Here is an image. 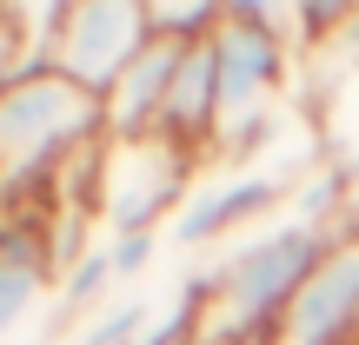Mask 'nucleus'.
Returning <instances> with one entry per match:
<instances>
[{"label": "nucleus", "mask_w": 359, "mask_h": 345, "mask_svg": "<svg viewBox=\"0 0 359 345\" xmlns=\"http://www.w3.org/2000/svg\"><path fill=\"white\" fill-rule=\"evenodd\" d=\"M293 186L299 173H280V167H200L193 192L180 199L167 239L187 246V253H219V246L246 239V232L273 226V219L293 213Z\"/></svg>", "instance_id": "obj_3"}, {"label": "nucleus", "mask_w": 359, "mask_h": 345, "mask_svg": "<svg viewBox=\"0 0 359 345\" xmlns=\"http://www.w3.org/2000/svg\"><path fill=\"white\" fill-rule=\"evenodd\" d=\"M180 40H147V53L127 66V73L107 87L100 120H107V146H127V140H160V120H167L173 100V73H180Z\"/></svg>", "instance_id": "obj_8"}, {"label": "nucleus", "mask_w": 359, "mask_h": 345, "mask_svg": "<svg viewBox=\"0 0 359 345\" xmlns=\"http://www.w3.org/2000/svg\"><path fill=\"white\" fill-rule=\"evenodd\" d=\"M219 7L226 0H147V27H154V40L193 47V40H206L219 27Z\"/></svg>", "instance_id": "obj_9"}, {"label": "nucleus", "mask_w": 359, "mask_h": 345, "mask_svg": "<svg viewBox=\"0 0 359 345\" xmlns=\"http://www.w3.org/2000/svg\"><path fill=\"white\" fill-rule=\"evenodd\" d=\"M339 173H346V179H353V192H359V140L346 146V153H339Z\"/></svg>", "instance_id": "obj_12"}, {"label": "nucleus", "mask_w": 359, "mask_h": 345, "mask_svg": "<svg viewBox=\"0 0 359 345\" xmlns=\"http://www.w3.org/2000/svg\"><path fill=\"white\" fill-rule=\"evenodd\" d=\"M200 179V160L173 140H127L100 160V226L107 232H167L180 199Z\"/></svg>", "instance_id": "obj_4"}, {"label": "nucleus", "mask_w": 359, "mask_h": 345, "mask_svg": "<svg viewBox=\"0 0 359 345\" xmlns=\"http://www.w3.org/2000/svg\"><path fill=\"white\" fill-rule=\"evenodd\" d=\"M160 246H167V232H107V259H114V272H120L127 293H140V279L154 272Z\"/></svg>", "instance_id": "obj_10"}, {"label": "nucleus", "mask_w": 359, "mask_h": 345, "mask_svg": "<svg viewBox=\"0 0 359 345\" xmlns=\"http://www.w3.org/2000/svg\"><path fill=\"white\" fill-rule=\"evenodd\" d=\"M339 232L286 213L273 226L246 232V239L219 246L200 272L180 279L193 293V345H266L273 325L293 306V293L313 279V266L326 259V246Z\"/></svg>", "instance_id": "obj_1"}, {"label": "nucleus", "mask_w": 359, "mask_h": 345, "mask_svg": "<svg viewBox=\"0 0 359 345\" xmlns=\"http://www.w3.org/2000/svg\"><path fill=\"white\" fill-rule=\"evenodd\" d=\"M60 299V253H53V226L40 206L27 213H0V339H13L20 325H34Z\"/></svg>", "instance_id": "obj_6"}, {"label": "nucleus", "mask_w": 359, "mask_h": 345, "mask_svg": "<svg viewBox=\"0 0 359 345\" xmlns=\"http://www.w3.org/2000/svg\"><path fill=\"white\" fill-rule=\"evenodd\" d=\"M100 140H107V120L87 87H74L53 66L13 73L0 87V213L47 206L53 179Z\"/></svg>", "instance_id": "obj_2"}, {"label": "nucleus", "mask_w": 359, "mask_h": 345, "mask_svg": "<svg viewBox=\"0 0 359 345\" xmlns=\"http://www.w3.org/2000/svg\"><path fill=\"white\" fill-rule=\"evenodd\" d=\"M266 345H359V239L339 232Z\"/></svg>", "instance_id": "obj_7"}, {"label": "nucleus", "mask_w": 359, "mask_h": 345, "mask_svg": "<svg viewBox=\"0 0 359 345\" xmlns=\"http://www.w3.org/2000/svg\"><path fill=\"white\" fill-rule=\"evenodd\" d=\"M346 232L359 239V192H353V206H346Z\"/></svg>", "instance_id": "obj_13"}, {"label": "nucleus", "mask_w": 359, "mask_h": 345, "mask_svg": "<svg viewBox=\"0 0 359 345\" xmlns=\"http://www.w3.org/2000/svg\"><path fill=\"white\" fill-rule=\"evenodd\" d=\"M13 73H27V47H20V20H13V7H0V87H7Z\"/></svg>", "instance_id": "obj_11"}, {"label": "nucleus", "mask_w": 359, "mask_h": 345, "mask_svg": "<svg viewBox=\"0 0 359 345\" xmlns=\"http://www.w3.org/2000/svg\"><path fill=\"white\" fill-rule=\"evenodd\" d=\"M147 40H154L147 0H67L60 40H53V73L107 100V87L147 53Z\"/></svg>", "instance_id": "obj_5"}]
</instances>
